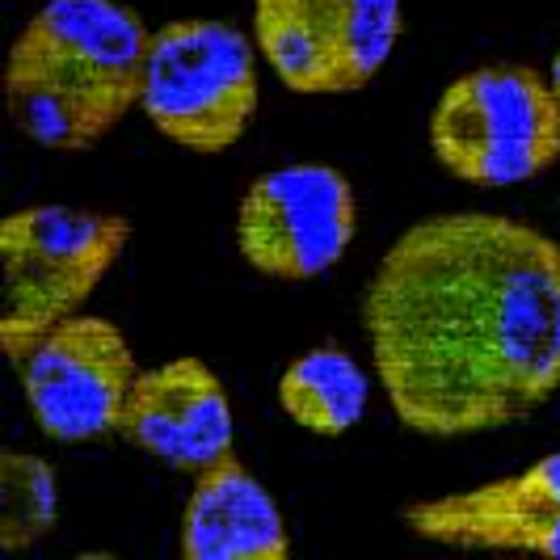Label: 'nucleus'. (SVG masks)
<instances>
[{"instance_id":"12","label":"nucleus","mask_w":560,"mask_h":560,"mask_svg":"<svg viewBox=\"0 0 560 560\" xmlns=\"http://www.w3.org/2000/svg\"><path fill=\"white\" fill-rule=\"evenodd\" d=\"M366 400H371L366 371L337 346H316L300 354L279 380L282 413L320 439L354 430L366 413Z\"/></svg>"},{"instance_id":"7","label":"nucleus","mask_w":560,"mask_h":560,"mask_svg":"<svg viewBox=\"0 0 560 560\" xmlns=\"http://www.w3.org/2000/svg\"><path fill=\"white\" fill-rule=\"evenodd\" d=\"M22 371V393L34 421L56 443H89L118 434L127 396L140 380L131 341L106 316H68L34 341Z\"/></svg>"},{"instance_id":"6","label":"nucleus","mask_w":560,"mask_h":560,"mask_svg":"<svg viewBox=\"0 0 560 560\" xmlns=\"http://www.w3.org/2000/svg\"><path fill=\"white\" fill-rule=\"evenodd\" d=\"M400 38V0H253V43L291 93H359Z\"/></svg>"},{"instance_id":"8","label":"nucleus","mask_w":560,"mask_h":560,"mask_svg":"<svg viewBox=\"0 0 560 560\" xmlns=\"http://www.w3.org/2000/svg\"><path fill=\"white\" fill-rule=\"evenodd\" d=\"M359 228L354 190L329 165H282L253 182L236 207V249L257 275L316 279L346 257Z\"/></svg>"},{"instance_id":"1","label":"nucleus","mask_w":560,"mask_h":560,"mask_svg":"<svg viewBox=\"0 0 560 560\" xmlns=\"http://www.w3.org/2000/svg\"><path fill=\"white\" fill-rule=\"evenodd\" d=\"M363 325L405 430L514 425L560 393V245L493 211L418 220L366 282Z\"/></svg>"},{"instance_id":"14","label":"nucleus","mask_w":560,"mask_h":560,"mask_svg":"<svg viewBox=\"0 0 560 560\" xmlns=\"http://www.w3.org/2000/svg\"><path fill=\"white\" fill-rule=\"evenodd\" d=\"M548 84H552V97H557V106H560V51L552 56V68H548Z\"/></svg>"},{"instance_id":"3","label":"nucleus","mask_w":560,"mask_h":560,"mask_svg":"<svg viewBox=\"0 0 560 560\" xmlns=\"http://www.w3.org/2000/svg\"><path fill=\"white\" fill-rule=\"evenodd\" d=\"M127 241L131 224L122 215L81 207H26L0 224V341L13 366L34 350V341L81 312L122 257Z\"/></svg>"},{"instance_id":"11","label":"nucleus","mask_w":560,"mask_h":560,"mask_svg":"<svg viewBox=\"0 0 560 560\" xmlns=\"http://www.w3.org/2000/svg\"><path fill=\"white\" fill-rule=\"evenodd\" d=\"M291 552L287 523L266 485L236 459V451L195 477L182 514L186 560H282Z\"/></svg>"},{"instance_id":"4","label":"nucleus","mask_w":560,"mask_h":560,"mask_svg":"<svg viewBox=\"0 0 560 560\" xmlns=\"http://www.w3.org/2000/svg\"><path fill=\"white\" fill-rule=\"evenodd\" d=\"M430 152L468 186H518L560 161V106L527 63H489L451 81L430 114Z\"/></svg>"},{"instance_id":"13","label":"nucleus","mask_w":560,"mask_h":560,"mask_svg":"<svg viewBox=\"0 0 560 560\" xmlns=\"http://www.w3.org/2000/svg\"><path fill=\"white\" fill-rule=\"evenodd\" d=\"M56 472L47 459L9 451L0 459V544L22 552L56 527Z\"/></svg>"},{"instance_id":"5","label":"nucleus","mask_w":560,"mask_h":560,"mask_svg":"<svg viewBox=\"0 0 560 560\" xmlns=\"http://www.w3.org/2000/svg\"><path fill=\"white\" fill-rule=\"evenodd\" d=\"M257 56L245 30L211 18L152 30L140 97L148 122L177 148L228 152L257 114Z\"/></svg>"},{"instance_id":"9","label":"nucleus","mask_w":560,"mask_h":560,"mask_svg":"<svg viewBox=\"0 0 560 560\" xmlns=\"http://www.w3.org/2000/svg\"><path fill=\"white\" fill-rule=\"evenodd\" d=\"M400 518L418 539L430 544L535 552L560 560V451L544 455L518 477L409 502Z\"/></svg>"},{"instance_id":"2","label":"nucleus","mask_w":560,"mask_h":560,"mask_svg":"<svg viewBox=\"0 0 560 560\" xmlns=\"http://www.w3.org/2000/svg\"><path fill=\"white\" fill-rule=\"evenodd\" d=\"M152 30L122 0H47L4 63L18 131L51 152H84L143 97Z\"/></svg>"},{"instance_id":"10","label":"nucleus","mask_w":560,"mask_h":560,"mask_svg":"<svg viewBox=\"0 0 560 560\" xmlns=\"http://www.w3.org/2000/svg\"><path fill=\"white\" fill-rule=\"evenodd\" d=\"M118 434L177 472H207L232 455V405L220 375L202 359H168L140 371Z\"/></svg>"}]
</instances>
